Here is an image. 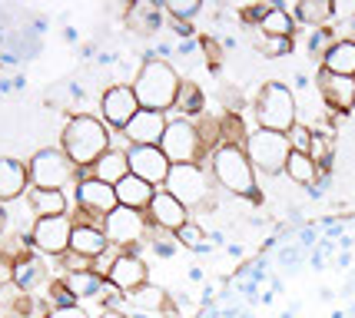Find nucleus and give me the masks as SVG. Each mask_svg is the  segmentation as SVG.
I'll use <instances>...</instances> for the list:
<instances>
[{
    "instance_id": "5701e85b",
    "label": "nucleus",
    "mask_w": 355,
    "mask_h": 318,
    "mask_svg": "<svg viewBox=\"0 0 355 318\" xmlns=\"http://www.w3.org/2000/svg\"><path fill=\"white\" fill-rule=\"evenodd\" d=\"M170 116H180V120L196 123L200 116H206V93L196 80H183L180 83V93H176V103H173Z\"/></svg>"
},
{
    "instance_id": "7c9ffc66",
    "label": "nucleus",
    "mask_w": 355,
    "mask_h": 318,
    "mask_svg": "<svg viewBox=\"0 0 355 318\" xmlns=\"http://www.w3.org/2000/svg\"><path fill=\"white\" fill-rule=\"evenodd\" d=\"M176 242L183 245V249H189V252H196V256H209V252H213V245L206 242V226L196 222V219H189V222L176 232Z\"/></svg>"
},
{
    "instance_id": "a19ab883",
    "label": "nucleus",
    "mask_w": 355,
    "mask_h": 318,
    "mask_svg": "<svg viewBox=\"0 0 355 318\" xmlns=\"http://www.w3.org/2000/svg\"><path fill=\"white\" fill-rule=\"evenodd\" d=\"M302 252H306V249H299L295 242H293V245H282V249L276 252V262L282 265V269H286V272H293L295 265L302 262Z\"/></svg>"
},
{
    "instance_id": "8fccbe9b",
    "label": "nucleus",
    "mask_w": 355,
    "mask_h": 318,
    "mask_svg": "<svg viewBox=\"0 0 355 318\" xmlns=\"http://www.w3.org/2000/svg\"><path fill=\"white\" fill-rule=\"evenodd\" d=\"M7 232V206H0V236Z\"/></svg>"
},
{
    "instance_id": "393cba45",
    "label": "nucleus",
    "mask_w": 355,
    "mask_h": 318,
    "mask_svg": "<svg viewBox=\"0 0 355 318\" xmlns=\"http://www.w3.org/2000/svg\"><path fill=\"white\" fill-rule=\"evenodd\" d=\"M289 17L295 20V27H332V0H299L289 7Z\"/></svg>"
},
{
    "instance_id": "c9c22d12",
    "label": "nucleus",
    "mask_w": 355,
    "mask_h": 318,
    "mask_svg": "<svg viewBox=\"0 0 355 318\" xmlns=\"http://www.w3.org/2000/svg\"><path fill=\"white\" fill-rule=\"evenodd\" d=\"M336 44V33H332V27H319V30L309 33V44H306V50H309V57L315 63H322V57L329 53V46Z\"/></svg>"
},
{
    "instance_id": "49530a36",
    "label": "nucleus",
    "mask_w": 355,
    "mask_h": 318,
    "mask_svg": "<svg viewBox=\"0 0 355 318\" xmlns=\"http://www.w3.org/2000/svg\"><path fill=\"white\" fill-rule=\"evenodd\" d=\"M96 318H133L130 312H120V308H103V312H96Z\"/></svg>"
},
{
    "instance_id": "603ef678",
    "label": "nucleus",
    "mask_w": 355,
    "mask_h": 318,
    "mask_svg": "<svg viewBox=\"0 0 355 318\" xmlns=\"http://www.w3.org/2000/svg\"><path fill=\"white\" fill-rule=\"evenodd\" d=\"M349 262H352V252H342V256H339V269H349Z\"/></svg>"
},
{
    "instance_id": "9d476101",
    "label": "nucleus",
    "mask_w": 355,
    "mask_h": 318,
    "mask_svg": "<svg viewBox=\"0 0 355 318\" xmlns=\"http://www.w3.org/2000/svg\"><path fill=\"white\" fill-rule=\"evenodd\" d=\"M139 113V100L133 93V83H110L107 90L100 93V120L107 123L110 133H123L130 120Z\"/></svg>"
},
{
    "instance_id": "4be33fe9",
    "label": "nucleus",
    "mask_w": 355,
    "mask_h": 318,
    "mask_svg": "<svg viewBox=\"0 0 355 318\" xmlns=\"http://www.w3.org/2000/svg\"><path fill=\"white\" fill-rule=\"evenodd\" d=\"M24 199H27V206H31L33 219L70 215V212L77 209V206H73V193H53V189H37V186H31V193Z\"/></svg>"
},
{
    "instance_id": "0eeeda50",
    "label": "nucleus",
    "mask_w": 355,
    "mask_h": 318,
    "mask_svg": "<svg viewBox=\"0 0 355 318\" xmlns=\"http://www.w3.org/2000/svg\"><path fill=\"white\" fill-rule=\"evenodd\" d=\"M31 186L37 189H53V193H73L77 186V166L67 159L60 146H46L31 156Z\"/></svg>"
},
{
    "instance_id": "f3484780",
    "label": "nucleus",
    "mask_w": 355,
    "mask_h": 318,
    "mask_svg": "<svg viewBox=\"0 0 355 318\" xmlns=\"http://www.w3.org/2000/svg\"><path fill=\"white\" fill-rule=\"evenodd\" d=\"M53 279H50V265L37 252H24V256L14 258V288L24 292V295H37V292H46Z\"/></svg>"
},
{
    "instance_id": "c85d7f7f",
    "label": "nucleus",
    "mask_w": 355,
    "mask_h": 318,
    "mask_svg": "<svg viewBox=\"0 0 355 318\" xmlns=\"http://www.w3.org/2000/svg\"><path fill=\"white\" fill-rule=\"evenodd\" d=\"M256 30L263 37H295V20L289 17V3H272Z\"/></svg>"
},
{
    "instance_id": "20e7f679",
    "label": "nucleus",
    "mask_w": 355,
    "mask_h": 318,
    "mask_svg": "<svg viewBox=\"0 0 355 318\" xmlns=\"http://www.w3.org/2000/svg\"><path fill=\"white\" fill-rule=\"evenodd\" d=\"M170 196H176L189 212H200V215H213L219 212V193L213 179H209V169L202 163H189V166H173L163 186Z\"/></svg>"
},
{
    "instance_id": "9b49d317",
    "label": "nucleus",
    "mask_w": 355,
    "mask_h": 318,
    "mask_svg": "<svg viewBox=\"0 0 355 318\" xmlns=\"http://www.w3.org/2000/svg\"><path fill=\"white\" fill-rule=\"evenodd\" d=\"M70 236H73V212L70 215H46L31 226V245L33 252L46 258H60L70 252Z\"/></svg>"
},
{
    "instance_id": "1a4fd4ad",
    "label": "nucleus",
    "mask_w": 355,
    "mask_h": 318,
    "mask_svg": "<svg viewBox=\"0 0 355 318\" xmlns=\"http://www.w3.org/2000/svg\"><path fill=\"white\" fill-rule=\"evenodd\" d=\"M103 232H107L110 245H116L120 252H130L133 245L146 242V236H150V219H146V212H139V209L116 206V209L103 219Z\"/></svg>"
},
{
    "instance_id": "79ce46f5",
    "label": "nucleus",
    "mask_w": 355,
    "mask_h": 318,
    "mask_svg": "<svg viewBox=\"0 0 355 318\" xmlns=\"http://www.w3.org/2000/svg\"><path fill=\"white\" fill-rule=\"evenodd\" d=\"M46 318H96V315H90L83 305H73V308H50Z\"/></svg>"
},
{
    "instance_id": "473e14b6",
    "label": "nucleus",
    "mask_w": 355,
    "mask_h": 318,
    "mask_svg": "<svg viewBox=\"0 0 355 318\" xmlns=\"http://www.w3.org/2000/svg\"><path fill=\"white\" fill-rule=\"evenodd\" d=\"M146 249L153 252V256H159V258H173L183 245L176 242V236L173 232H163V229H153L150 226V236H146Z\"/></svg>"
},
{
    "instance_id": "bb28decb",
    "label": "nucleus",
    "mask_w": 355,
    "mask_h": 318,
    "mask_svg": "<svg viewBox=\"0 0 355 318\" xmlns=\"http://www.w3.org/2000/svg\"><path fill=\"white\" fill-rule=\"evenodd\" d=\"M319 70L336 76H355V40H336L322 57Z\"/></svg>"
},
{
    "instance_id": "c756f323",
    "label": "nucleus",
    "mask_w": 355,
    "mask_h": 318,
    "mask_svg": "<svg viewBox=\"0 0 355 318\" xmlns=\"http://www.w3.org/2000/svg\"><path fill=\"white\" fill-rule=\"evenodd\" d=\"M282 176H289L293 179V186H299V189H312L315 182H319V166L312 163L306 152H293L289 156V163H286V173Z\"/></svg>"
},
{
    "instance_id": "6ab92c4d",
    "label": "nucleus",
    "mask_w": 355,
    "mask_h": 318,
    "mask_svg": "<svg viewBox=\"0 0 355 318\" xmlns=\"http://www.w3.org/2000/svg\"><path fill=\"white\" fill-rule=\"evenodd\" d=\"M31 193V169L24 159L0 156V206H10Z\"/></svg>"
},
{
    "instance_id": "864d4df0",
    "label": "nucleus",
    "mask_w": 355,
    "mask_h": 318,
    "mask_svg": "<svg viewBox=\"0 0 355 318\" xmlns=\"http://www.w3.org/2000/svg\"><path fill=\"white\" fill-rule=\"evenodd\" d=\"M236 318H252V312H239V315H236Z\"/></svg>"
},
{
    "instance_id": "7ed1b4c3",
    "label": "nucleus",
    "mask_w": 355,
    "mask_h": 318,
    "mask_svg": "<svg viewBox=\"0 0 355 318\" xmlns=\"http://www.w3.org/2000/svg\"><path fill=\"white\" fill-rule=\"evenodd\" d=\"M180 83H183V76L173 67V60H156V57L139 60L137 73H133V93L139 100V109H156V113L170 116Z\"/></svg>"
},
{
    "instance_id": "2f4dec72",
    "label": "nucleus",
    "mask_w": 355,
    "mask_h": 318,
    "mask_svg": "<svg viewBox=\"0 0 355 318\" xmlns=\"http://www.w3.org/2000/svg\"><path fill=\"white\" fill-rule=\"evenodd\" d=\"M256 44H259V53L276 60V57H293L295 53V37H263L256 30Z\"/></svg>"
},
{
    "instance_id": "ea45409f",
    "label": "nucleus",
    "mask_w": 355,
    "mask_h": 318,
    "mask_svg": "<svg viewBox=\"0 0 355 318\" xmlns=\"http://www.w3.org/2000/svg\"><path fill=\"white\" fill-rule=\"evenodd\" d=\"M355 20V0H332V27L352 24Z\"/></svg>"
},
{
    "instance_id": "a878e982",
    "label": "nucleus",
    "mask_w": 355,
    "mask_h": 318,
    "mask_svg": "<svg viewBox=\"0 0 355 318\" xmlns=\"http://www.w3.org/2000/svg\"><path fill=\"white\" fill-rule=\"evenodd\" d=\"M93 179L107 182V186H116L120 179H126L130 176V159H126V150H113L110 146L96 163H93Z\"/></svg>"
},
{
    "instance_id": "aec40b11",
    "label": "nucleus",
    "mask_w": 355,
    "mask_h": 318,
    "mask_svg": "<svg viewBox=\"0 0 355 318\" xmlns=\"http://www.w3.org/2000/svg\"><path fill=\"white\" fill-rule=\"evenodd\" d=\"M166 113H156V109H139L137 116L130 120V126L123 130V139L130 146H159V139L166 133Z\"/></svg>"
},
{
    "instance_id": "a18cd8bd",
    "label": "nucleus",
    "mask_w": 355,
    "mask_h": 318,
    "mask_svg": "<svg viewBox=\"0 0 355 318\" xmlns=\"http://www.w3.org/2000/svg\"><path fill=\"white\" fill-rule=\"evenodd\" d=\"M193 53H200V37H196V40H180V44H176V57H193Z\"/></svg>"
},
{
    "instance_id": "6e6552de",
    "label": "nucleus",
    "mask_w": 355,
    "mask_h": 318,
    "mask_svg": "<svg viewBox=\"0 0 355 318\" xmlns=\"http://www.w3.org/2000/svg\"><path fill=\"white\" fill-rule=\"evenodd\" d=\"M159 150L166 152V159H170L173 166H189V163H202L206 159L202 139L196 133V123L180 120V116H170L166 133L159 139Z\"/></svg>"
},
{
    "instance_id": "f8f14e48",
    "label": "nucleus",
    "mask_w": 355,
    "mask_h": 318,
    "mask_svg": "<svg viewBox=\"0 0 355 318\" xmlns=\"http://www.w3.org/2000/svg\"><path fill=\"white\" fill-rule=\"evenodd\" d=\"M73 206L80 212H87L90 219L103 222L110 212L116 209V189L100 179H80L73 186Z\"/></svg>"
},
{
    "instance_id": "39448f33",
    "label": "nucleus",
    "mask_w": 355,
    "mask_h": 318,
    "mask_svg": "<svg viewBox=\"0 0 355 318\" xmlns=\"http://www.w3.org/2000/svg\"><path fill=\"white\" fill-rule=\"evenodd\" d=\"M252 116H256V130L289 133L299 123V100L282 80H269L252 100Z\"/></svg>"
},
{
    "instance_id": "412c9836",
    "label": "nucleus",
    "mask_w": 355,
    "mask_h": 318,
    "mask_svg": "<svg viewBox=\"0 0 355 318\" xmlns=\"http://www.w3.org/2000/svg\"><path fill=\"white\" fill-rule=\"evenodd\" d=\"M126 27L133 33H159L166 27V10H163V0H137L126 7Z\"/></svg>"
},
{
    "instance_id": "de8ad7c7",
    "label": "nucleus",
    "mask_w": 355,
    "mask_h": 318,
    "mask_svg": "<svg viewBox=\"0 0 355 318\" xmlns=\"http://www.w3.org/2000/svg\"><path fill=\"white\" fill-rule=\"evenodd\" d=\"M226 252H230L232 258H243V256H246V249H243L239 242H230V245H226Z\"/></svg>"
},
{
    "instance_id": "c03bdc74",
    "label": "nucleus",
    "mask_w": 355,
    "mask_h": 318,
    "mask_svg": "<svg viewBox=\"0 0 355 318\" xmlns=\"http://www.w3.org/2000/svg\"><path fill=\"white\" fill-rule=\"evenodd\" d=\"M293 93H306V90H312V80H309V73H302V70H295L293 73V87H289Z\"/></svg>"
},
{
    "instance_id": "b1692460",
    "label": "nucleus",
    "mask_w": 355,
    "mask_h": 318,
    "mask_svg": "<svg viewBox=\"0 0 355 318\" xmlns=\"http://www.w3.org/2000/svg\"><path fill=\"white\" fill-rule=\"evenodd\" d=\"M116 206H126V209H139V212H146L150 209V202H153L156 196V186H150V182H143L139 176H126V179H120L116 186Z\"/></svg>"
},
{
    "instance_id": "2eb2a0df",
    "label": "nucleus",
    "mask_w": 355,
    "mask_h": 318,
    "mask_svg": "<svg viewBox=\"0 0 355 318\" xmlns=\"http://www.w3.org/2000/svg\"><path fill=\"white\" fill-rule=\"evenodd\" d=\"M315 90L322 96V103L329 106V113H339V116L355 113V76H336L319 70Z\"/></svg>"
},
{
    "instance_id": "4468645a",
    "label": "nucleus",
    "mask_w": 355,
    "mask_h": 318,
    "mask_svg": "<svg viewBox=\"0 0 355 318\" xmlns=\"http://www.w3.org/2000/svg\"><path fill=\"white\" fill-rule=\"evenodd\" d=\"M110 249V239L103 232V222L90 219L87 212L73 209V236H70V252H77L83 258H100Z\"/></svg>"
},
{
    "instance_id": "dca6fc26",
    "label": "nucleus",
    "mask_w": 355,
    "mask_h": 318,
    "mask_svg": "<svg viewBox=\"0 0 355 318\" xmlns=\"http://www.w3.org/2000/svg\"><path fill=\"white\" fill-rule=\"evenodd\" d=\"M146 219H150L153 229H163V232H173V236H176V232L193 219V212L186 209L176 196H170L166 189H156L153 202H150V209H146Z\"/></svg>"
},
{
    "instance_id": "58836bf2",
    "label": "nucleus",
    "mask_w": 355,
    "mask_h": 318,
    "mask_svg": "<svg viewBox=\"0 0 355 318\" xmlns=\"http://www.w3.org/2000/svg\"><path fill=\"white\" fill-rule=\"evenodd\" d=\"M57 265H60V275H70V272H90V269H93L90 258L77 256V252H63V256L57 258Z\"/></svg>"
},
{
    "instance_id": "423d86ee",
    "label": "nucleus",
    "mask_w": 355,
    "mask_h": 318,
    "mask_svg": "<svg viewBox=\"0 0 355 318\" xmlns=\"http://www.w3.org/2000/svg\"><path fill=\"white\" fill-rule=\"evenodd\" d=\"M243 150H246L249 163H252V169L259 176H282L289 156H293L289 136L286 133H272V130H249Z\"/></svg>"
},
{
    "instance_id": "e433bc0d",
    "label": "nucleus",
    "mask_w": 355,
    "mask_h": 318,
    "mask_svg": "<svg viewBox=\"0 0 355 318\" xmlns=\"http://www.w3.org/2000/svg\"><path fill=\"white\" fill-rule=\"evenodd\" d=\"M200 53H202V60H206V67H209V73H219V70H223V44H219V37L202 33Z\"/></svg>"
},
{
    "instance_id": "72a5a7b5",
    "label": "nucleus",
    "mask_w": 355,
    "mask_h": 318,
    "mask_svg": "<svg viewBox=\"0 0 355 318\" xmlns=\"http://www.w3.org/2000/svg\"><path fill=\"white\" fill-rule=\"evenodd\" d=\"M44 299H46V305H50V308H73V305H80V299L70 292V288H67L63 275H57V279L46 285Z\"/></svg>"
},
{
    "instance_id": "09e8293b",
    "label": "nucleus",
    "mask_w": 355,
    "mask_h": 318,
    "mask_svg": "<svg viewBox=\"0 0 355 318\" xmlns=\"http://www.w3.org/2000/svg\"><path fill=\"white\" fill-rule=\"evenodd\" d=\"M186 279H189V282H196V285H200V282H202V269H189V272H186Z\"/></svg>"
},
{
    "instance_id": "f257e3e1",
    "label": "nucleus",
    "mask_w": 355,
    "mask_h": 318,
    "mask_svg": "<svg viewBox=\"0 0 355 318\" xmlns=\"http://www.w3.org/2000/svg\"><path fill=\"white\" fill-rule=\"evenodd\" d=\"M202 166L209 169V179L223 196L230 199H249L252 206L263 202V193H259V173L252 169L249 156L243 146L236 143H219L216 150L202 159Z\"/></svg>"
},
{
    "instance_id": "37998d69",
    "label": "nucleus",
    "mask_w": 355,
    "mask_h": 318,
    "mask_svg": "<svg viewBox=\"0 0 355 318\" xmlns=\"http://www.w3.org/2000/svg\"><path fill=\"white\" fill-rule=\"evenodd\" d=\"M166 20H170L173 33H176L180 40H196V27H193V24H186V20H173V17H166Z\"/></svg>"
},
{
    "instance_id": "4c0bfd02",
    "label": "nucleus",
    "mask_w": 355,
    "mask_h": 318,
    "mask_svg": "<svg viewBox=\"0 0 355 318\" xmlns=\"http://www.w3.org/2000/svg\"><path fill=\"white\" fill-rule=\"evenodd\" d=\"M286 136H289V146H293V152H306V156H309V150H312V126H309V123L299 120L293 130L286 133Z\"/></svg>"
},
{
    "instance_id": "3c124183",
    "label": "nucleus",
    "mask_w": 355,
    "mask_h": 318,
    "mask_svg": "<svg viewBox=\"0 0 355 318\" xmlns=\"http://www.w3.org/2000/svg\"><path fill=\"white\" fill-rule=\"evenodd\" d=\"M63 37H67V40H70V44H77V40H80V33L73 30V27H67V30H63Z\"/></svg>"
},
{
    "instance_id": "f704fd0d",
    "label": "nucleus",
    "mask_w": 355,
    "mask_h": 318,
    "mask_svg": "<svg viewBox=\"0 0 355 318\" xmlns=\"http://www.w3.org/2000/svg\"><path fill=\"white\" fill-rule=\"evenodd\" d=\"M163 10H166V17H173V20L193 24V20L202 14V0H163Z\"/></svg>"
},
{
    "instance_id": "ddd939ff",
    "label": "nucleus",
    "mask_w": 355,
    "mask_h": 318,
    "mask_svg": "<svg viewBox=\"0 0 355 318\" xmlns=\"http://www.w3.org/2000/svg\"><path fill=\"white\" fill-rule=\"evenodd\" d=\"M126 159H130V173L133 176H139L143 182H150L156 189L166 186V176H170L173 163L166 159V152L159 150V146H130Z\"/></svg>"
},
{
    "instance_id": "f03ea898",
    "label": "nucleus",
    "mask_w": 355,
    "mask_h": 318,
    "mask_svg": "<svg viewBox=\"0 0 355 318\" xmlns=\"http://www.w3.org/2000/svg\"><path fill=\"white\" fill-rule=\"evenodd\" d=\"M110 146H113V133L107 130V123L100 116H93V113H70L63 120L60 150L67 152V159L77 169L93 166Z\"/></svg>"
},
{
    "instance_id": "cd10ccee",
    "label": "nucleus",
    "mask_w": 355,
    "mask_h": 318,
    "mask_svg": "<svg viewBox=\"0 0 355 318\" xmlns=\"http://www.w3.org/2000/svg\"><path fill=\"white\" fill-rule=\"evenodd\" d=\"M126 299H130V305H133V312H143V315H163L173 302V295L166 292V288L150 285V282L139 288V292L126 295Z\"/></svg>"
},
{
    "instance_id": "a211bd4d",
    "label": "nucleus",
    "mask_w": 355,
    "mask_h": 318,
    "mask_svg": "<svg viewBox=\"0 0 355 318\" xmlns=\"http://www.w3.org/2000/svg\"><path fill=\"white\" fill-rule=\"evenodd\" d=\"M107 282L116 292H123V295H133L139 288L150 282V265L143 262L139 256H130V252H120L116 262H113V269H110Z\"/></svg>"
}]
</instances>
